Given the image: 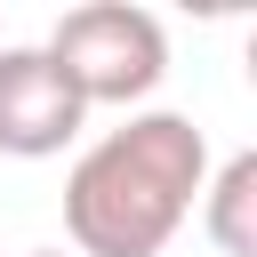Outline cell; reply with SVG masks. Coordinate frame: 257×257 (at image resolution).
<instances>
[{"instance_id":"4","label":"cell","mask_w":257,"mask_h":257,"mask_svg":"<svg viewBox=\"0 0 257 257\" xmlns=\"http://www.w3.org/2000/svg\"><path fill=\"white\" fill-rule=\"evenodd\" d=\"M201 225L225 257H257V153H233L201 185Z\"/></svg>"},{"instance_id":"3","label":"cell","mask_w":257,"mask_h":257,"mask_svg":"<svg viewBox=\"0 0 257 257\" xmlns=\"http://www.w3.org/2000/svg\"><path fill=\"white\" fill-rule=\"evenodd\" d=\"M88 104L72 80L48 64V48H0V153L8 161H48L80 137Z\"/></svg>"},{"instance_id":"5","label":"cell","mask_w":257,"mask_h":257,"mask_svg":"<svg viewBox=\"0 0 257 257\" xmlns=\"http://www.w3.org/2000/svg\"><path fill=\"white\" fill-rule=\"evenodd\" d=\"M24 257H64V249H24Z\"/></svg>"},{"instance_id":"1","label":"cell","mask_w":257,"mask_h":257,"mask_svg":"<svg viewBox=\"0 0 257 257\" xmlns=\"http://www.w3.org/2000/svg\"><path fill=\"white\" fill-rule=\"evenodd\" d=\"M209 185V137L193 112H128L64 177L72 257H161Z\"/></svg>"},{"instance_id":"2","label":"cell","mask_w":257,"mask_h":257,"mask_svg":"<svg viewBox=\"0 0 257 257\" xmlns=\"http://www.w3.org/2000/svg\"><path fill=\"white\" fill-rule=\"evenodd\" d=\"M48 64L72 80L80 104H145L169 72V32L153 8H128V0H88V8H64L56 32L40 40Z\"/></svg>"}]
</instances>
